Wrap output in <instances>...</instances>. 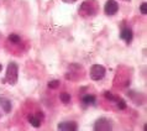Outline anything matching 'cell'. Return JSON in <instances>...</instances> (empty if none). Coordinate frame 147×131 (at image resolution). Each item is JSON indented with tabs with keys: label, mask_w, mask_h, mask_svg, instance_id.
Masks as SVG:
<instances>
[{
	"label": "cell",
	"mask_w": 147,
	"mask_h": 131,
	"mask_svg": "<svg viewBox=\"0 0 147 131\" xmlns=\"http://www.w3.org/2000/svg\"><path fill=\"white\" fill-rule=\"evenodd\" d=\"M18 78H19V67L15 62H10L7 64V69H6V76H5V80H7V83L10 85H15L18 83Z\"/></svg>",
	"instance_id": "cell-1"
},
{
	"label": "cell",
	"mask_w": 147,
	"mask_h": 131,
	"mask_svg": "<svg viewBox=\"0 0 147 131\" xmlns=\"http://www.w3.org/2000/svg\"><path fill=\"white\" fill-rule=\"evenodd\" d=\"M98 11V5L95 0H85L79 7V14L83 16H94Z\"/></svg>",
	"instance_id": "cell-2"
},
{
	"label": "cell",
	"mask_w": 147,
	"mask_h": 131,
	"mask_svg": "<svg viewBox=\"0 0 147 131\" xmlns=\"http://www.w3.org/2000/svg\"><path fill=\"white\" fill-rule=\"evenodd\" d=\"M105 73H107V71H105L104 66L101 64H93L90 67V71H89V76H90V78L93 80H100L104 78Z\"/></svg>",
	"instance_id": "cell-3"
},
{
	"label": "cell",
	"mask_w": 147,
	"mask_h": 131,
	"mask_svg": "<svg viewBox=\"0 0 147 131\" xmlns=\"http://www.w3.org/2000/svg\"><path fill=\"white\" fill-rule=\"evenodd\" d=\"M113 129L111 121L107 117H100L98 119L94 124V130L95 131H110Z\"/></svg>",
	"instance_id": "cell-4"
},
{
	"label": "cell",
	"mask_w": 147,
	"mask_h": 131,
	"mask_svg": "<svg viewBox=\"0 0 147 131\" xmlns=\"http://www.w3.org/2000/svg\"><path fill=\"white\" fill-rule=\"evenodd\" d=\"M119 10V4L115 0H108L104 6V11L107 15H115Z\"/></svg>",
	"instance_id": "cell-5"
},
{
	"label": "cell",
	"mask_w": 147,
	"mask_h": 131,
	"mask_svg": "<svg viewBox=\"0 0 147 131\" xmlns=\"http://www.w3.org/2000/svg\"><path fill=\"white\" fill-rule=\"evenodd\" d=\"M57 129L63 130V131H76L78 129V125L74 121H64V122H59Z\"/></svg>",
	"instance_id": "cell-6"
},
{
	"label": "cell",
	"mask_w": 147,
	"mask_h": 131,
	"mask_svg": "<svg viewBox=\"0 0 147 131\" xmlns=\"http://www.w3.org/2000/svg\"><path fill=\"white\" fill-rule=\"evenodd\" d=\"M120 37L122 40H125L126 43H131V41H132V30L131 28H129V27H124L121 30Z\"/></svg>",
	"instance_id": "cell-7"
},
{
	"label": "cell",
	"mask_w": 147,
	"mask_h": 131,
	"mask_svg": "<svg viewBox=\"0 0 147 131\" xmlns=\"http://www.w3.org/2000/svg\"><path fill=\"white\" fill-rule=\"evenodd\" d=\"M0 105L3 106V109H4V111L5 113H10L11 111V101L9 99L0 97Z\"/></svg>",
	"instance_id": "cell-8"
},
{
	"label": "cell",
	"mask_w": 147,
	"mask_h": 131,
	"mask_svg": "<svg viewBox=\"0 0 147 131\" xmlns=\"http://www.w3.org/2000/svg\"><path fill=\"white\" fill-rule=\"evenodd\" d=\"M82 101H83L84 104H87V105L94 104V103H95V97L90 95V94H87V95H84L83 98H82Z\"/></svg>",
	"instance_id": "cell-9"
},
{
	"label": "cell",
	"mask_w": 147,
	"mask_h": 131,
	"mask_svg": "<svg viewBox=\"0 0 147 131\" xmlns=\"http://www.w3.org/2000/svg\"><path fill=\"white\" fill-rule=\"evenodd\" d=\"M28 121H30L31 125L35 126V128H40V125H41V120L37 116H28Z\"/></svg>",
	"instance_id": "cell-10"
},
{
	"label": "cell",
	"mask_w": 147,
	"mask_h": 131,
	"mask_svg": "<svg viewBox=\"0 0 147 131\" xmlns=\"http://www.w3.org/2000/svg\"><path fill=\"white\" fill-rule=\"evenodd\" d=\"M59 99L62 100V103L68 104L69 101H71V95H69L68 93H61L59 94Z\"/></svg>",
	"instance_id": "cell-11"
},
{
	"label": "cell",
	"mask_w": 147,
	"mask_h": 131,
	"mask_svg": "<svg viewBox=\"0 0 147 131\" xmlns=\"http://www.w3.org/2000/svg\"><path fill=\"white\" fill-rule=\"evenodd\" d=\"M9 41H10L11 43H20V41H21V38H20L16 34H11V35L9 36Z\"/></svg>",
	"instance_id": "cell-12"
},
{
	"label": "cell",
	"mask_w": 147,
	"mask_h": 131,
	"mask_svg": "<svg viewBox=\"0 0 147 131\" xmlns=\"http://www.w3.org/2000/svg\"><path fill=\"white\" fill-rule=\"evenodd\" d=\"M58 87H59V80H51L48 83V88H51V89H56Z\"/></svg>",
	"instance_id": "cell-13"
},
{
	"label": "cell",
	"mask_w": 147,
	"mask_h": 131,
	"mask_svg": "<svg viewBox=\"0 0 147 131\" xmlns=\"http://www.w3.org/2000/svg\"><path fill=\"white\" fill-rule=\"evenodd\" d=\"M116 101H117V108L119 109H121V110L126 109V103L124 99H116Z\"/></svg>",
	"instance_id": "cell-14"
},
{
	"label": "cell",
	"mask_w": 147,
	"mask_h": 131,
	"mask_svg": "<svg viewBox=\"0 0 147 131\" xmlns=\"http://www.w3.org/2000/svg\"><path fill=\"white\" fill-rule=\"evenodd\" d=\"M140 11L142 15H147V3H142L140 5Z\"/></svg>",
	"instance_id": "cell-15"
},
{
	"label": "cell",
	"mask_w": 147,
	"mask_h": 131,
	"mask_svg": "<svg viewBox=\"0 0 147 131\" xmlns=\"http://www.w3.org/2000/svg\"><path fill=\"white\" fill-rule=\"evenodd\" d=\"M104 95H105V98H107V99H109V100H113V101H115V100H116V98L114 97L110 92H105V93H104Z\"/></svg>",
	"instance_id": "cell-16"
},
{
	"label": "cell",
	"mask_w": 147,
	"mask_h": 131,
	"mask_svg": "<svg viewBox=\"0 0 147 131\" xmlns=\"http://www.w3.org/2000/svg\"><path fill=\"white\" fill-rule=\"evenodd\" d=\"M63 1H66V3H74L76 0H63Z\"/></svg>",
	"instance_id": "cell-17"
},
{
	"label": "cell",
	"mask_w": 147,
	"mask_h": 131,
	"mask_svg": "<svg viewBox=\"0 0 147 131\" xmlns=\"http://www.w3.org/2000/svg\"><path fill=\"white\" fill-rule=\"evenodd\" d=\"M1 69H3V66H1V63H0V72H1Z\"/></svg>",
	"instance_id": "cell-18"
},
{
	"label": "cell",
	"mask_w": 147,
	"mask_h": 131,
	"mask_svg": "<svg viewBox=\"0 0 147 131\" xmlns=\"http://www.w3.org/2000/svg\"><path fill=\"white\" fill-rule=\"evenodd\" d=\"M124 1H130V0H124Z\"/></svg>",
	"instance_id": "cell-19"
}]
</instances>
